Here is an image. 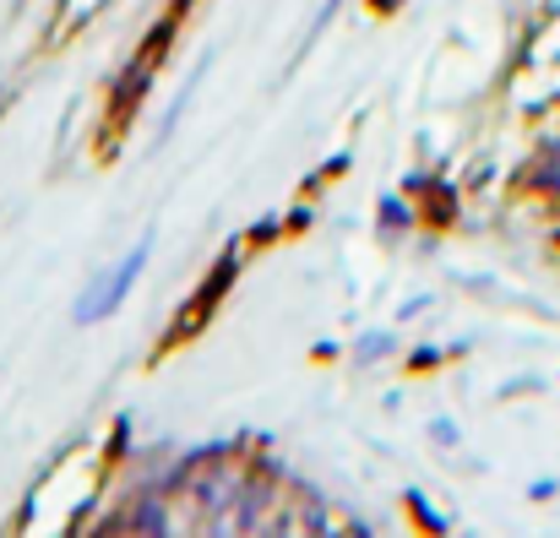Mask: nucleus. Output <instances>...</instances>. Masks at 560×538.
<instances>
[{
  "mask_svg": "<svg viewBox=\"0 0 560 538\" xmlns=\"http://www.w3.org/2000/svg\"><path fill=\"white\" fill-rule=\"evenodd\" d=\"M539 185H545V190H560V148H550V159H545V164H539Z\"/></svg>",
  "mask_w": 560,
  "mask_h": 538,
  "instance_id": "obj_4",
  "label": "nucleus"
},
{
  "mask_svg": "<svg viewBox=\"0 0 560 538\" xmlns=\"http://www.w3.org/2000/svg\"><path fill=\"white\" fill-rule=\"evenodd\" d=\"M381 223H397V229H402V223H413V207L397 201V196H386V201H381Z\"/></svg>",
  "mask_w": 560,
  "mask_h": 538,
  "instance_id": "obj_3",
  "label": "nucleus"
},
{
  "mask_svg": "<svg viewBox=\"0 0 560 538\" xmlns=\"http://www.w3.org/2000/svg\"><path fill=\"white\" fill-rule=\"evenodd\" d=\"M392 354V338L386 332H371V338H360V359H381Z\"/></svg>",
  "mask_w": 560,
  "mask_h": 538,
  "instance_id": "obj_5",
  "label": "nucleus"
},
{
  "mask_svg": "<svg viewBox=\"0 0 560 538\" xmlns=\"http://www.w3.org/2000/svg\"><path fill=\"white\" fill-rule=\"evenodd\" d=\"M131 528H142V534H170V512H164V501H159V495H142V501L131 506Z\"/></svg>",
  "mask_w": 560,
  "mask_h": 538,
  "instance_id": "obj_2",
  "label": "nucleus"
},
{
  "mask_svg": "<svg viewBox=\"0 0 560 538\" xmlns=\"http://www.w3.org/2000/svg\"><path fill=\"white\" fill-rule=\"evenodd\" d=\"M375 5H381V11H386V5H392V0H375Z\"/></svg>",
  "mask_w": 560,
  "mask_h": 538,
  "instance_id": "obj_6",
  "label": "nucleus"
},
{
  "mask_svg": "<svg viewBox=\"0 0 560 538\" xmlns=\"http://www.w3.org/2000/svg\"><path fill=\"white\" fill-rule=\"evenodd\" d=\"M148 256H153V234H142V239H137V250H126V256H120V267H109V272H98V278L88 283V294L77 300L71 321H77V327H93V321L115 316V311L126 305V294L137 289V278H142Z\"/></svg>",
  "mask_w": 560,
  "mask_h": 538,
  "instance_id": "obj_1",
  "label": "nucleus"
}]
</instances>
